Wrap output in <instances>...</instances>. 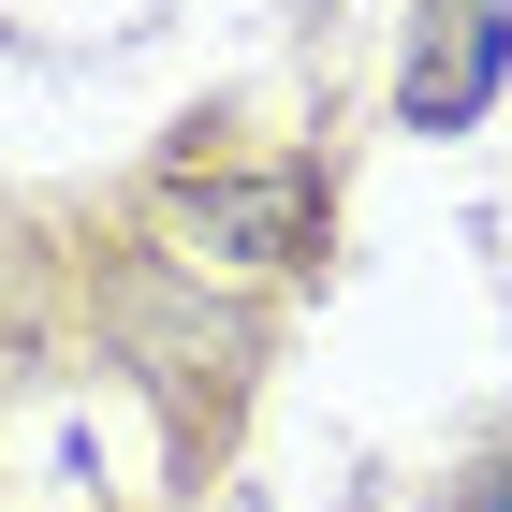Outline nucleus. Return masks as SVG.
Listing matches in <instances>:
<instances>
[{"instance_id":"3","label":"nucleus","mask_w":512,"mask_h":512,"mask_svg":"<svg viewBox=\"0 0 512 512\" xmlns=\"http://www.w3.org/2000/svg\"><path fill=\"white\" fill-rule=\"evenodd\" d=\"M469 512H512V469H483V498H469Z\"/></svg>"},{"instance_id":"2","label":"nucleus","mask_w":512,"mask_h":512,"mask_svg":"<svg viewBox=\"0 0 512 512\" xmlns=\"http://www.w3.org/2000/svg\"><path fill=\"white\" fill-rule=\"evenodd\" d=\"M176 235H205L220 264H293L308 249V176H205V191H176Z\"/></svg>"},{"instance_id":"1","label":"nucleus","mask_w":512,"mask_h":512,"mask_svg":"<svg viewBox=\"0 0 512 512\" xmlns=\"http://www.w3.org/2000/svg\"><path fill=\"white\" fill-rule=\"evenodd\" d=\"M512 74V0H425L410 15V59H395V118L410 132H469Z\"/></svg>"}]
</instances>
